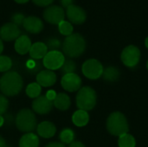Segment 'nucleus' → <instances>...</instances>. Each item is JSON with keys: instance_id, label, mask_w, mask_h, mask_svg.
<instances>
[{"instance_id": "21", "label": "nucleus", "mask_w": 148, "mask_h": 147, "mask_svg": "<svg viewBox=\"0 0 148 147\" xmlns=\"http://www.w3.org/2000/svg\"><path fill=\"white\" fill-rule=\"evenodd\" d=\"M73 123L79 127L85 126L89 121V115L87 111L84 110H77L74 113L72 116Z\"/></svg>"}, {"instance_id": "37", "label": "nucleus", "mask_w": 148, "mask_h": 147, "mask_svg": "<svg viewBox=\"0 0 148 147\" xmlns=\"http://www.w3.org/2000/svg\"><path fill=\"white\" fill-rule=\"evenodd\" d=\"M45 147H66L64 146V144L60 143V142H51L49 143Z\"/></svg>"}, {"instance_id": "41", "label": "nucleus", "mask_w": 148, "mask_h": 147, "mask_svg": "<svg viewBox=\"0 0 148 147\" xmlns=\"http://www.w3.org/2000/svg\"><path fill=\"white\" fill-rule=\"evenodd\" d=\"M3 43L2 39L0 38V55H1V53L3 52Z\"/></svg>"}, {"instance_id": "31", "label": "nucleus", "mask_w": 148, "mask_h": 147, "mask_svg": "<svg viewBox=\"0 0 148 147\" xmlns=\"http://www.w3.org/2000/svg\"><path fill=\"white\" fill-rule=\"evenodd\" d=\"M9 107V101L3 94H0V115L5 114Z\"/></svg>"}, {"instance_id": "20", "label": "nucleus", "mask_w": 148, "mask_h": 147, "mask_svg": "<svg viewBox=\"0 0 148 147\" xmlns=\"http://www.w3.org/2000/svg\"><path fill=\"white\" fill-rule=\"evenodd\" d=\"M54 106L61 111H66L69 108L71 105L70 98L64 93H60L56 94V99L53 101Z\"/></svg>"}, {"instance_id": "11", "label": "nucleus", "mask_w": 148, "mask_h": 147, "mask_svg": "<svg viewBox=\"0 0 148 147\" xmlns=\"http://www.w3.org/2000/svg\"><path fill=\"white\" fill-rule=\"evenodd\" d=\"M53 106V101H49L45 95H40L34 99L32 102V110L38 114L43 115L49 113L52 110Z\"/></svg>"}, {"instance_id": "32", "label": "nucleus", "mask_w": 148, "mask_h": 147, "mask_svg": "<svg viewBox=\"0 0 148 147\" xmlns=\"http://www.w3.org/2000/svg\"><path fill=\"white\" fill-rule=\"evenodd\" d=\"M24 19H25V16H23V14H22V13H15L11 16V23L17 25V26H19V25L23 24Z\"/></svg>"}, {"instance_id": "13", "label": "nucleus", "mask_w": 148, "mask_h": 147, "mask_svg": "<svg viewBox=\"0 0 148 147\" xmlns=\"http://www.w3.org/2000/svg\"><path fill=\"white\" fill-rule=\"evenodd\" d=\"M66 14H67L69 20L75 24L83 23L87 18L85 10L82 8L75 4H72L67 8Z\"/></svg>"}, {"instance_id": "39", "label": "nucleus", "mask_w": 148, "mask_h": 147, "mask_svg": "<svg viewBox=\"0 0 148 147\" xmlns=\"http://www.w3.org/2000/svg\"><path fill=\"white\" fill-rule=\"evenodd\" d=\"M0 147H6V142L5 139L0 135Z\"/></svg>"}, {"instance_id": "35", "label": "nucleus", "mask_w": 148, "mask_h": 147, "mask_svg": "<svg viewBox=\"0 0 148 147\" xmlns=\"http://www.w3.org/2000/svg\"><path fill=\"white\" fill-rule=\"evenodd\" d=\"M60 2H61V4L62 5V7L68 8V7H69L70 5L73 4L74 0H60Z\"/></svg>"}, {"instance_id": "22", "label": "nucleus", "mask_w": 148, "mask_h": 147, "mask_svg": "<svg viewBox=\"0 0 148 147\" xmlns=\"http://www.w3.org/2000/svg\"><path fill=\"white\" fill-rule=\"evenodd\" d=\"M102 77L107 81H109V82L115 81L120 77V71L115 67H108L103 70Z\"/></svg>"}, {"instance_id": "33", "label": "nucleus", "mask_w": 148, "mask_h": 147, "mask_svg": "<svg viewBox=\"0 0 148 147\" xmlns=\"http://www.w3.org/2000/svg\"><path fill=\"white\" fill-rule=\"evenodd\" d=\"M32 1L34 2L35 4H36L38 6H42V7L48 6L54 2V0H32Z\"/></svg>"}, {"instance_id": "5", "label": "nucleus", "mask_w": 148, "mask_h": 147, "mask_svg": "<svg viewBox=\"0 0 148 147\" xmlns=\"http://www.w3.org/2000/svg\"><path fill=\"white\" fill-rule=\"evenodd\" d=\"M97 101L95 91L90 87H83L78 90L76 94V105L80 110L89 111L93 109Z\"/></svg>"}, {"instance_id": "19", "label": "nucleus", "mask_w": 148, "mask_h": 147, "mask_svg": "<svg viewBox=\"0 0 148 147\" xmlns=\"http://www.w3.org/2000/svg\"><path fill=\"white\" fill-rule=\"evenodd\" d=\"M39 138L33 133L23 134L19 140V147H38Z\"/></svg>"}, {"instance_id": "18", "label": "nucleus", "mask_w": 148, "mask_h": 147, "mask_svg": "<svg viewBox=\"0 0 148 147\" xmlns=\"http://www.w3.org/2000/svg\"><path fill=\"white\" fill-rule=\"evenodd\" d=\"M29 53L32 59H35V60H40L42 58L43 59V57L48 53V48L44 42H37L31 45V48Z\"/></svg>"}, {"instance_id": "9", "label": "nucleus", "mask_w": 148, "mask_h": 147, "mask_svg": "<svg viewBox=\"0 0 148 147\" xmlns=\"http://www.w3.org/2000/svg\"><path fill=\"white\" fill-rule=\"evenodd\" d=\"M65 13L62 7L58 5H51L45 9L43 18L51 24H59L64 20Z\"/></svg>"}, {"instance_id": "26", "label": "nucleus", "mask_w": 148, "mask_h": 147, "mask_svg": "<svg viewBox=\"0 0 148 147\" xmlns=\"http://www.w3.org/2000/svg\"><path fill=\"white\" fill-rule=\"evenodd\" d=\"M75 139V133L69 128L63 129L60 133V140L62 144H71Z\"/></svg>"}, {"instance_id": "15", "label": "nucleus", "mask_w": 148, "mask_h": 147, "mask_svg": "<svg viewBox=\"0 0 148 147\" xmlns=\"http://www.w3.org/2000/svg\"><path fill=\"white\" fill-rule=\"evenodd\" d=\"M23 26L28 32L32 34H38L43 29V23L42 20L39 17L34 16L25 17L23 23Z\"/></svg>"}, {"instance_id": "17", "label": "nucleus", "mask_w": 148, "mask_h": 147, "mask_svg": "<svg viewBox=\"0 0 148 147\" xmlns=\"http://www.w3.org/2000/svg\"><path fill=\"white\" fill-rule=\"evenodd\" d=\"M31 45L29 37L26 35H21L15 42V50L19 55H25L29 52Z\"/></svg>"}, {"instance_id": "6", "label": "nucleus", "mask_w": 148, "mask_h": 147, "mask_svg": "<svg viewBox=\"0 0 148 147\" xmlns=\"http://www.w3.org/2000/svg\"><path fill=\"white\" fill-rule=\"evenodd\" d=\"M82 74L87 78L96 80L102 75L104 68L102 64L99 61L95 59H89L82 64Z\"/></svg>"}, {"instance_id": "25", "label": "nucleus", "mask_w": 148, "mask_h": 147, "mask_svg": "<svg viewBox=\"0 0 148 147\" xmlns=\"http://www.w3.org/2000/svg\"><path fill=\"white\" fill-rule=\"evenodd\" d=\"M26 68L27 71L30 74H38L42 71V63L38 60L35 59H29L26 62Z\"/></svg>"}, {"instance_id": "8", "label": "nucleus", "mask_w": 148, "mask_h": 147, "mask_svg": "<svg viewBox=\"0 0 148 147\" xmlns=\"http://www.w3.org/2000/svg\"><path fill=\"white\" fill-rule=\"evenodd\" d=\"M140 59V49L134 45L126 47L121 53V61L128 68L135 67Z\"/></svg>"}, {"instance_id": "12", "label": "nucleus", "mask_w": 148, "mask_h": 147, "mask_svg": "<svg viewBox=\"0 0 148 147\" xmlns=\"http://www.w3.org/2000/svg\"><path fill=\"white\" fill-rule=\"evenodd\" d=\"M21 36L20 29L12 23H7L0 28V38L6 42L16 40Z\"/></svg>"}, {"instance_id": "44", "label": "nucleus", "mask_w": 148, "mask_h": 147, "mask_svg": "<svg viewBox=\"0 0 148 147\" xmlns=\"http://www.w3.org/2000/svg\"><path fill=\"white\" fill-rule=\"evenodd\" d=\"M147 69H148V61H147Z\"/></svg>"}, {"instance_id": "10", "label": "nucleus", "mask_w": 148, "mask_h": 147, "mask_svg": "<svg viewBox=\"0 0 148 147\" xmlns=\"http://www.w3.org/2000/svg\"><path fill=\"white\" fill-rule=\"evenodd\" d=\"M61 85L68 92H75L81 88L82 79L75 73L64 75L61 80Z\"/></svg>"}, {"instance_id": "24", "label": "nucleus", "mask_w": 148, "mask_h": 147, "mask_svg": "<svg viewBox=\"0 0 148 147\" xmlns=\"http://www.w3.org/2000/svg\"><path fill=\"white\" fill-rule=\"evenodd\" d=\"M119 147H135L136 141L133 135L129 133H125L120 136L118 140Z\"/></svg>"}, {"instance_id": "43", "label": "nucleus", "mask_w": 148, "mask_h": 147, "mask_svg": "<svg viewBox=\"0 0 148 147\" xmlns=\"http://www.w3.org/2000/svg\"><path fill=\"white\" fill-rule=\"evenodd\" d=\"M145 44H146V47L148 49V36L147 37V39H146V41H145Z\"/></svg>"}, {"instance_id": "23", "label": "nucleus", "mask_w": 148, "mask_h": 147, "mask_svg": "<svg viewBox=\"0 0 148 147\" xmlns=\"http://www.w3.org/2000/svg\"><path fill=\"white\" fill-rule=\"evenodd\" d=\"M26 94L31 99H36L40 96L42 92V87L37 82H32L26 88Z\"/></svg>"}, {"instance_id": "2", "label": "nucleus", "mask_w": 148, "mask_h": 147, "mask_svg": "<svg viewBox=\"0 0 148 147\" xmlns=\"http://www.w3.org/2000/svg\"><path fill=\"white\" fill-rule=\"evenodd\" d=\"M86 49V42L84 37L78 34H71L67 36L62 43V51L65 55L69 58H76L83 54Z\"/></svg>"}, {"instance_id": "40", "label": "nucleus", "mask_w": 148, "mask_h": 147, "mask_svg": "<svg viewBox=\"0 0 148 147\" xmlns=\"http://www.w3.org/2000/svg\"><path fill=\"white\" fill-rule=\"evenodd\" d=\"M4 124V119H3V115H0V127L3 126Z\"/></svg>"}, {"instance_id": "38", "label": "nucleus", "mask_w": 148, "mask_h": 147, "mask_svg": "<svg viewBox=\"0 0 148 147\" xmlns=\"http://www.w3.org/2000/svg\"><path fill=\"white\" fill-rule=\"evenodd\" d=\"M69 147H85V146L80 141H74L69 145Z\"/></svg>"}, {"instance_id": "14", "label": "nucleus", "mask_w": 148, "mask_h": 147, "mask_svg": "<svg viewBox=\"0 0 148 147\" xmlns=\"http://www.w3.org/2000/svg\"><path fill=\"white\" fill-rule=\"evenodd\" d=\"M56 81V75L52 70H42L36 75V82L44 88L53 86Z\"/></svg>"}, {"instance_id": "28", "label": "nucleus", "mask_w": 148, "mask_h": 147, "mask_svg": "<svg viewBox=\"0 0 148 147\" xmlns=\"http://www.w3.org/2000/svg\"><path fill=\"white\" fill-rule=\"evenodd\" d=\"M58 29L60 31V33L63 36H70L71 34H73V26L72 24L68 22V21H62L58 24Z\"/></svg>"}, {"instance_id": "42", "label": "nucleus", "mask_w": 148, "mask_h": 147, "mask_svg": "<svg viewBox=\"0 0 148 147\" xmlns=\"http://www.w3.org/2000/svg\"><path fill=\"white\" fill-rule=\"evenodd\" d=\"M16 3H27L29 0H15Z\"/></svg>"}, {"instance_id": "27", "label": "nucleus", "mask_w": 148, "mask_h": 147, "mask_svg": "<svg viewBox=\"0 0 148 147\" xmlns=\"http://www.w3.org/2000/svg\"><path fill=\"white\" fill-rule=\"evenodd\" d=\"M75 70H76V64L73 60L70 59L65 60L64 63L60 68V71L62 74H63V75L68 74H73L75 72Z\"/></svg>"}, {"instance_id": "29", "label": "nucleus", "mask_w": 148, "mask_h": 147, "mask_svg": "<svg viewBox=\"0 0 148 147\" xmlns=\"http://www.w3.org/2000/svg\"><path fill=\"white\" fill-rule=\"evenodd\" d=\"M12 67V61L9 56L0 55V72H8Z\"/></svg>"}, {"instance_id": "7", "label": "nucleus", "mask_w": 148, "mask_h": 147, "mask_svg": "<svg viewBox=\"0 0 148 147\" xmlns=\"http://www.w3.org/2000/svg\"><path fill=\"white\" fill-rule=\"evenodd\" d=\"M65 62L64 55L59 50L48 51L46 55L42 59L43 66L49 70L60 69Z\"/></svg>"}, {"instance_id": "4", "label": "nucleus", "mask_w": 148, "mask_h": 147, "mask_svg": "<svg viewBox=\"0 0 148 147\" xmlns=\"http://www.w3.org/2000/svg\"><path fill=\"white\" fill-rule=\"evenodd\" d=\"M16 128L23 133H32L37 126L35 113L29 109L20 110L15 119Z\"/></svg>"}, {"instance_id": "36", "label": "nucleus", "mask_w": 148, "mask_h": 147, "mask_svg": "<svg viewBox=\"0 0 148 147\" xmlns=\"http://www.w3.org/2000/svg\"><path fill=\"white\" fill-rule=\"evenodd\" d=\"M3 119H4V123H6L7 125H10L14 121V119L12 118L11 114H5Z\"/></svg>"}, {"instance_id": "16", "label": "nucleus", "mask_w": 148, "mask_h": 147, "mask_svg": "<svg viewBox=\"0 0 148 147\" xmlns=\"http://www.w3.org/2000/svg\"><path fill=\"white\" fill-rule=\"evenodd\" d=\"M36 131L40 137L44 139H50L55 136L56 133V127L52 122L43 121L37 125Z\"/></svg>"}, {"instance_id": "1", "label": "nucleus", "mask_w": 148, "mask_h": 147, "mask_svg": "<svg viewBox=\"0 0 148 147\" xmlns=\"http://www.w3.org/2000/svg\"><path fill=\"white\" fill-rule=\"evenodd\" d=\"M23 87V78L16 71H8L0 78V91L4 96L17 95Z\"/></svg>"}, {"instance_id": "3", "label": "nucleus", "mask_w": 148, "mask_h": 147, "mask_svg": "<svg viewBox=\"0 0 148 147\" xmlns=\"http://www.w3.org/2000/svg\"><path fill=\"white\" fill-rule=\"evenodd\" d=\"M108 131L114 136H121L127 133L129 130L127 120L125 115L120 112H114L109 115L107 120Z\"/></svg>"}, {"instance_id": "30", "label": "nucleus", "mask_w": 148, "mask_h": 147, "mask_svg": "<svg viewBox=\"0 0 148 147\" xmlns=\"http://www.w3.org/2000/svg\"><path fill=\"white\" fill-rule=\"evenodd\" d=\"M45 44H46L48 49H49V51L58 50L59 48L61 47L60 40L58 38H56V37H51V38L48 39Z\"/></svg>"}, {"instance_id": "34", "label": "nucleus", "mask_w": 148, "mask_h": 147, "mask_svg": "<svg viewBox=\"0 0 148 147\" xmlns=\"http://www.w3.org/2000/svg\"><path fill=\"white\" fill-rule=\"evenodd\" d=\"M49 101H54V100L56 99V93L54 91V90H49L47 93H46V95H45Z\"/></svg>"}]
</instances>
